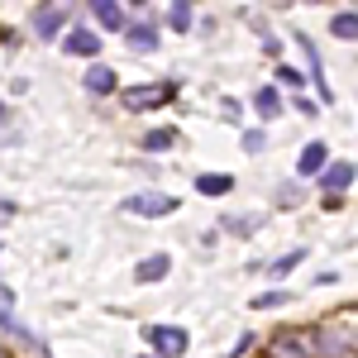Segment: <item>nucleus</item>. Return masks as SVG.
<instances>
[{
	"label": "nucleus",
	"mask_w": 358,
	"mask_h": 358,
	"mask_svg": "<svg viewBox=\"0 0 358 358\" xmlns=\"http://www.w3.org/2000/svg\"><path fill=\"white\" fill-rule=\"evenodd\" d=\"M310 354H320V358H354V315H344V320H325L320 330L310 334Z\"/></svg>",
	"instance_id": "1"
},
{
	"label": "nucleus",
	"mask_w": 358,
	"mask_h": 358,
	"mask_svg": "<svg viewBox=\"0 0 358 358\" xmlns=\"http://www.w3.org/2000/svg\"><path fill=\"white\" fill-rule=\"evenodd\" d=\"M148 344H153L163 358H177V354H187V349H192L187 330H177V325H148Z\"/></svg>",
	"instance_id": "2"
},
{
	"label": "nucleus",
	"mask_w": 358,
	"mask_h": 358,
	"mask_svg": "<svg viewBox=\"0 0 358 358\" xmlns=\"http://www.w3.org/2000/svg\"><path fill=\"white\" fill-rule=\"evenodd\" d=\"M268 358H310V334H306V330H282V334H273Z\"/></svg>",
	"instance_id": "3"
},
{
	"label": "nucleus",
	"mask_w": 358,
	"mask_h": 358,
	"mask_svg": "<svg viewBox=\"0 0 358 358\" xmlns=\"http://www.w3.org/2000/svg\"><path fill=\"white\" fill-rule=\"evenodd\" d=\"M124 210H129V215H148V220H153V215H172V210H177V196H163V192L129 196V201H124Z\"/></svg>",
	"instance_id": "4"
},
{
	"label": "nucleus",
	"mask_w": 358,
	"mask_h": 358,
	"mask_svg": "<svg viewBox=\"0 0 358 358\" xmlns=\"http://www.w3.org/2000/svg\"><path fill=\"white\" fill-rule=\"evenodd\" d=\"M163 101H172V86H138V91H124V106H129V110L163 106Z\"/></svg>",
	"instance_id": "5"
},
{
	"label": "nucleus",
	"mask_w": 358,
	"mask_h": 358,
	"mask_svg": "<svg viewBox=\"0 0 358 358\" xmlns=\"http://www.w3.org/2000/svg\"><path fill=\"white\" fill-rule=\"evenodd\" d=\"M62 48H67V53H77V57H96V53H101V38H96L91 29H72Z\"/></svg>",
	"instance_id": "6"
},
{
	"label": "nucleus",
	"mask_w": 358,
	"mask_h": 358,
	"mask_svg": "<svg viewBox=\"0 0 358 358\" xmlns=\"http://www.w3.org/2000/svg\"><path fill=\"white\" fill-rule=\"evenodd\" d=\"M196 192L201 196H229L234 192V177L229 172H206V177H196Z\"/></svg>",
	"instance_id": "7"
},
{
	"label": "nucleus",
	"mask_w": 358,
	"mask_h": 358,
	"mask_svg": "<svg viewBox=\"0 0 358 358\" xmlns=\"http://www.w3.org/2000/svg\"><path fill=\"white\" fill-rule=\"evenodd\" d=\"M325 158H330V153H325V143H306L301 158H296V172H301V177H315V172L325 167Z\"/></svg>",
	"instance_id": "8"
},
{
	"label": "nucleus",
	"mask_w": 358,
	"mask_h": 358,
	"mask_svg": "<svg viewBox=\"0 0 358 358\" xmlns=\"http://www.w3.org/2000/svg\"><path fill=\"white\" fill-rule=\"evenodd\" d=\"M167 268H172V258H167V253H153V258H143V263H138V282H163L167 277Z\"/></svg>",
	"instance_id": "9"
},
{
	"label": "nucleus",
	"mask_w": 358,
	"mask_h": 358,
	"mask_svg": "<svg viewBox=\"0 0 358 358\" xmlns=\"http://www.w3.org/2000/svg\"><path fill=\"white\" fill-rule=\"evenodd\" d=\"M96 24H106V29H124L129 24V15L115 5V0H96Z\"/></svg>",
	"instance_id": "10"
},
{
	"label": "nucleus",
	"mask_w": 358,
	"mask_h": 358,
	"mask_svg": "<svg viewBox=\"0 0 358 358\" xmlns=\"http://www.w3.org/2000/svg\"><path fill=\"white\" fill-rule=\"evenodd\" d=\"M124 34H129V43H134L138 53H143V48H148V53L158 48V29H153V24H143V20H138V24H124Z\"/></svg>",
	"instance_id": "11"
},
{
	"label": "nucleus",
	"mask_w": 358,
	"mask_h": 358,
	"mask_svg": "<svg viewBox=\"0 0 358 358\" xmlns=\"http://www.w3.org/2000/svg\"><path fill=\"white\" fill-rule=\"evenodd\" d=\"M320 172H325V187H330V192H344V187L354 182V163H349V158H344V163L320 167Z\"/></svg>",
	"instance_id": "12"
},
{
	"label": "nucleus",
	"mask_w": 358,
	"mask_h": 358,
	"mask_svg": "<svg viewBox=\"0 0 358 358\" xmlns=\"http://www.w3.org/2000/svg\"><path fill=\"white\" fill-rule=\"evenodd\" d=\"M62 20H67V5H53V10H43V15L34 20V34H43V38H48V34L62 29Z\"/></svg>",
	"instance_id": "13"
},
{
	"label": "nucleus",
	"mask_w": 358,
	"mask_h": 358,
	"mask_svg": "<svg viewBox=\"0 0 358 358\" xmlns=\"http://www.w3.org/2000/svg\"><path fill=\"white\" fill-rule=\"evenodd\" d=\"M86 86H91L96 96H106V91H115V67H101V62H96V67L86 72Z\"/></svg>",
	"instance_id": "14"
},
{
	"label": "nucleus",
	"mask_w": 358,
	"mask_h": 358,
	"mask_svg": "<svg viewBox=\"0 0 358 358\" xmlns=\"http://www.w3.org/2000/svg\"><path fill=\"white\" fill-rule=\"evenodd\" d=\"M253 106H258V115H277V110H282V96H277L273 86H263V91L253 96Z\"/></svg>",
	"instance_id": "15"
},
{
	"label": "nucleus",
	"mask_w": 358,
	"mask_h": 358,
	"mask_svg": "<svg viewBox=\"0 0 358 358\" xmlns=\"http://www.w3.org/2000/svg\"><path fill=\"white\" fill-rule=\"evenodd\" d=\"M167 24H172V29H182V34H187V29H192V5H187V0H177V5L167 10Z\"/></svg>",
	"instance_id": "16"
},
{
	"label": "nucleus",
	"mask_w": 358,
	"mask_h": 358,
	"mask_svg": "<svg viewBox=\"0 0 358 358\" xmlns=\"http://www.w3.org/2000/svg\"><path fill=\"white\" fill-rule=\"evenodd\" d=\"M334 34H339V38H354V34H358V15H354V10H344V15H334Z\"/></svg>",
	"instance_id": "17"
},
{
	"label": "nucleus",
	"mask_w": 358,
	"mask_h": 358,
	"mask_svg": "<svg viewBox=\"0 0 358 358\" xmlns=\"http://www.w3.org/2000/svg\"><path fill=\"white\" fill-rule=\"evenodd\" d=\"M172 129H153V134H148V148H167V143H172Z\"/></svg>",
	"instance_id": "18"
},
{
	"label": "nucleus",
	"mask_w": 358,
	"mask_h": 358,
	"mask_svg": "<svg viewBox=\"0 0 358 358\" xmlns=\"http://www.w3.org/2000/svg\"><path fill=\"white\" fill-rule=\"evenodd\" d=\"M277 82L282 86H301V72H296V67H277Z\"/></svg>",
	"instance_id": "19"
},
{
	"label": "nucleus",
	"mask_w": 358,
	"mask_h": 358,
	"mask_svg": "<svg viewBox=\"0 0 358 358\" xmlns=\"http://www.w3.org/2000/svg\"><path fill=\"white\" fill-rule=\"evenodd\" d=\"M244 148H248V153H263V129H248V134H244Z\"/></svg>",
	"instance_id": "20"
},
{
	"label": "nucleus",
	"mask_w": 358,
	"mask_h": 358,
	"mask_svg": "<svg viewBox=\"0 0 358 358\" xmlns=\"http://www.w3.org/2000/svg\"><path fill=\"white\" fill-rule=\"evenodd\" d=\"M296 263H301V248H296V253H287V258H277L273 273H287V268H296Z\"/></svg>",
	"instance_id": "21"
},
{
	"label": "nucleus",
	"mask_w": 358,
	"mask_h": 358,
	"mask_svg": "<svg viewBox=\"0 0 358 358\" xmlns=\"http://www.w3.org/2000/svg\"><path fill=\"white\" fill-rule=\"evenodd\" d=\"M282 301H287V292H268V296H258V301H253V306L263 310V306H282Z\"/></svg>",
	"instance_id": "22"
},
{
	"label": "nucleus",
	"mask_w": 358,
	"mask_h": 358,
	"mask_svg": "<svg viewBox=\"0 0 358 358\" xmlns=\"http://www.w3.org/2000/svg\"><path fill=\"white\" fill-rule=\"evenodd\" d=\"M10 215H15V210H10V201H0V220H10Z\"/></svg>",
	"instance_id": "23"
},
{
	"label": "nucleus",
	"mask_w": 358,
	"mask_h": 358,
	"mask_svg": "<svg viewBox=\"0 0 358 358\" xmlns=\"http://www.w3.org/2000/svg\"><path fill=\"white\" fill-rule=\"evenodd\" d=\"M0 358H10V354H5V349H0Z\"/></svg>",
	"instance_id": "24"
},
{
	"label": "nucleus",
	"mask_w": 358,
	"mask_h": 358,
	"mask_svg": "<svg viewBox=\"0 0 358 358\" xmlns=\"http://www.w3.org/2000/svg\"><path fill=\"white\" fill-rule=\"evenodd\" d=\"M0 115H5V106H0Z\"/></svg>",
	"instance_id": "25"
}]
</instances>
